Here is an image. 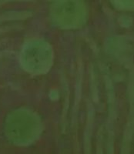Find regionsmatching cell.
<instances>
[{
	"label": "cell",
	"instance_id": "obj_1",
	"mask_svg": "<svg viewBox=\"0 0 134 154\" xmlns=\"http://www.w3.org/2000/svg\"><path fill=\"white\" fill-rule=\"evenodd\" d=\"M54 13L55 17L61 23L74 24L79 19V5L77 2H60L55 6Z\"/></svg>",
	"mask_w": 134,
	"mask_h": 154
}]
</instances>
